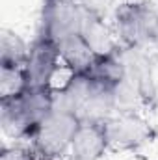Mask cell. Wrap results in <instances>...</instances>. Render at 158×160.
<instances>
[{"label":"cell","instance_id":"12","mask_svg":"<svg viewBox=\"0 0 158 160\" xmlns=\"http://www.w3.org/2000/svg\"><path fill=\"white\" fill-rule=\"evenodd\" d=\"M28 88V78L24 67L0 65V99L22 93Z\"/></svg>","mask_w":158,"mask_h":160},{"label":"cell","instance_id":"1","mask_svg":"<svg viewBox=\"0 0 158 160\" xmlns=\"http://www.w3.org/2000/svg\"><path fill=\"white\" fill-rule=\"evenodd\" d=\"M54 110V91L28 86L22 93L0 99V125L13 140H30L39 123Z\"/></svg>","mask_w":158,"mask_h":160},{"label":"cell","instance_id":"15","mask_svg":"<svg viewBox=\"0 0 158 160\" xmlns=\"http://www.w3.org/2000/svg\"><path fill=\"white\" fill-rule=\"evenodd\" d=\"M153 43L158 47V22H156V32H155V41H153Z\"/></svg>","mask_w":158,"mask_h":160},{"label":"cell","instance_id":"5","mask_svg":"<svg viewBox=\"0 0 158 160\" xmlns=\"http://www.w3.org/2000/svg\"><path fill=\"white\" fill-rule=\"evenodd\" d=\"M110 149H138L155 138V130L134 112H116L102 123Z\"/></svg>","mask_w":158,"mask_h":160},{"label":"cell","instance_id":"4","mask_svg":"<svg viewBox=\"0 0 158 160\" xmlns=\"http://www.w3.org/2000/svg\"><path fill=\"white\" fill-rule=\"evenodd\" d=\"M87 8L78 0H43L41 9V34L50 36L54 41L80 34Z\"/></svg>","mask_w":158,"mask_h":160},{"label":"cell","instance_id":"14","mask_svg":"<svg viewBox=\"0 0 158 160\" xmlns=\"http://www.w3.org/2000/svg\"><path fill=\"white\" fill-rule=\"evenodd\" d=\"M78 2L84 6V8L91 9L93 13H97V15H101V17H104L108 6L112 4V0H78Z\"/></svg>","mask_w":158,"mask_h":160},{"label":"cell","instance_id":"10","mask_svg":"<svg viewBox=\"0 0 158 160\" xmlns=\"http://www.w3.org/2000/svg\"><path fill=\"white\" fill-rule=\"evenodd\" d=\"M86 75L93 82H97L99 86L114 89L125 77L123 62L119 58V48L114 52H108V54H99L97 60L93 62V65L86 71Z\"/></svg>","mask_w":158,"mask_h":160},{"label":"cell","instance_id":"8","mask_svg":"<svg viewBox=\"0 0 158 160\" xmlns=\"http://www.w3.org/2000/svg\"><path fill=\"white\" fill-rule=\"evenodd\" d=\"M108 149L102 123L82 121L69 147V160H101Z\"/></svg>","mask_w":158,"mask_h":160},{"label":"cell","instance_id":"9","mask_svg":"<svg viewBox=\"0 0 158 160\" xmlns=\"http://www.w3.org/2000/svg\"><path fill=\"white\" fill-rule=\"evenodd\" d=\"M56 43H58V50H60V60L71 69V73H86L99 56L95 52V48L80 34L62 38Z\"/></svg>","mask_w":158,"mask_h":160},{"label":"cell","instance_id":"11","mask_svg":"<svg viewBox=\"0 0 158 160\" xmlns=\"http://www.w3.org/2000/svg\"><path fill=\"white\" fill-rule=\"evenodd\" d=\"M28 50H30V47L15 32L2 30V34H0V65L24 67Z\"/></svg>","mask_w":158,"mask_h":160},{"label":"cell","instance_id":"13","mask_svg":"<svg viewBox=\"0 0 158 160\" xmlns=\"http://www.w3.org/2000/svg\"><path fill=\"white\" fill-rule=\"evenodd\" d=\"M39 158H36L32 151H26L22 147H6L0 155V160H39Z\"/></svg>","mask_w":158,"mask_h":160},{"label":"cell","instance_id":"16","mask_svg":"<svg viewBox=\"0 0 158 160\" xmlns=\"http://www.w3.org/2000/svg\"><path fill=\"white\" fill-rule=\"evenodd\" d=\"M39 160H47V158H43V157H41V158H39Z\"/></svg>","mask_w":158,"mask_h":160},{"label":"cell","instance_id":"2","mask_svg":"<svg viewBox=\"0 0 158 160\" xmlns=\"http://www.w3.org/2000/svg\"><path fill=\"white\" fill-rule=\"evenodd\" d=\"M156 22L158 11L147 2H125L114 13L116 34L123 43L121 47L145 48L155 41Z\"/></svg>","mask_w":158,"mask_h":160},{"label":"cell","instance_id":"3","mask_svg":"<svg viewBox=\"0 0 158 160\" xmlns=\"http://www.w3.org/2000/svg\"><path fill=\"white\" fill-rule=\"evenodd\" d=\"M80 123L82 121L75 114L54 108L39 123L34 136L30 138L34 143V151L47 160L63 157L65 153H69Z\"/></svg>","mask_w":158,"mask_h":160},{"label":"cell","instance_id":"7","mask_svg":"<svg viewBox=\"0 0 158 160\" xmlns=\"http://www.w3.org/2000/svg\"><path fill=\"white\" fill-rule=\"evenodd\" d=\"M119 58L123 62L125 77L123 82H126L132 89L140 93L143 102H149L156 97V86L153 78V67L151 60L145 54V48H132V47H121Z\"/></svg>","mask_w":158,"mask_h":160},{"label":"cell","instance_id":"6","mask_svg":"<svg viewBox=\"0 0 158 160\" xmlns=\"http://www.w3.org/2000/svg\"><path fill=\"white\" fill-rule=\"evenodd\" d=\"M60 62L58 43L47 34H37V38L30 45L28 58L24 63L28 86L34 88H48Z\"/></svg>","mask_w":158,"mask_h":160}]
</instances>
